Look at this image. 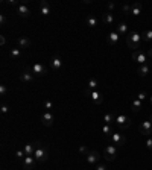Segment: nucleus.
<instances>
[{"instance_id":"nucleus-45","label":"nucleus","mask_w":152,"mask_h":170,"mask_svg":"<svg viewBox=\"0 0 152 170\" xmlns=\"http://www.w3.org/2000/svg\"><path fill=\"white\" fill-rule=\"evenodd\" d=\"M151 105H152V96H151Z\"/></svg>"},{"instance_id":"nucleus-44","label":"nucleus","mask_w":152,"mask_h":170,"mask_svg":"<svg viewBox=\"0 0 152 170\" xmlns=\"http://www.w3.org/2000/svg\"><path fill=\"white\" fill-rule=\"evenodd\" d=\"M149 120H151V122H152V114H151V115H149Z\"/></svg>"},{"instance_id":"nucleus-10","label":"nucleus","mask_w":152,"mask_h":170,"mask_svg":"<svg viewBox=\"0 0 152 170\" xmlns=\"http://www.w3.org/2000/svg\"><path fill=\"white\" fill-rule=\"evenodd\" d=\"M110 140H111V143H113L114 146H123L125 144V141H126V138L122 135V134H116L113 132L111 135H110Z\"/></svg>"},{"instance_id":"nucleus-6","label":"nucleus","mask_w":152,"mask_h":170,"mask_svg":"<svg viewBox=\"0 0 152 170\" xmlns=\"http://www.w3.org/2000/svg\"><path fill=\"white\" fill-rule=\"evenodd\" d=\"M99 160H100V153L97 151H90L87 155H85V161L90 164V166H95L99 163Z\"/></svg>"},{"instance_id":"nucleus-14","label":"nucleus","mask_w":152,"mask_h":170,"mask_svg":"<svg viewBox=\"0 0 152 170\" xmlns=\"http://www.w3.org/2000/svg\"><path fill=\"white\" fill-rule=\"evenodd\" d=\"M17 12H19L20 17H23V19H27L31 15V9H29V6L26 3H20L17 6Z\"/></svg>"},{"instance_id":"nucleus-17","label":"nucleus","mask_w":152,"mask_h":170,"mask_svg":"<svg viewBox=\"0 0 152 170\" xmlns=\"http://www.w3.org/2000/svg\"><path fill=\"white\" fill-rule=\"evenodd\" d=\"M17 44H19V47L23 50V49H27V47H31V44H32V41L29 39L27 37H20L17 39Z\"/></svg>"},{"instance_id":"nucleus-25","label":"nucleus","mask_w":152,"mask_h":170,"mask_svg":"<svg viewBox=\"0 0 152 170\" xmlns=\"http://www.w3.org/2000/svg\"><path fill=\"white\" fill-rule=\"evenodd\" d=\"M141 105H143V102H141V100H138L137 97L131 100V106H133V111H134V113L140 111V110H141Z\"/></svg>"},{"instance_id":"nucleus-33","label":"nucleus","mask_w":152,"mask_h":170,"mask_svg":"<svg viewBox=\"0 0 152 170\" xmlns=\"http://www.w3.org/2000/svg\"><path fill=\"white\" fill-rule=\"evenodd\" d=\"M0 113L3 114V115H6V114L9 113V106H8L6 103H2V106H0Z\"/></svg>"},{"instance_id":"nucleus-24","label":"nucleus","mask_w":152,"mask_h":170,"mask_svg":"<svg viewBox=\"0 0 152 170\" xmlns=\"http://www.w3.org/2000/svg\"><path fill=\"white\" fill-rule=\"evenodd\" d=\"M102 21L105 23V24H113L114 23V15L111 12H103L102 14Z\"/></svg>"},{"instance_id":"nucleus-38","label":"nucleus","mask_w":152,"mask_h":170,"mask_svg":"<svg viewBox=\"0 0 152 170\" xmlns=\"http://www.w3.org/2000/svg\"><path fill=\"white\" fill-rule=\"evenodd\" d=\"M137 99L143 102V100L146 99V93H145V91H141V93H138V94H137Z\"/></svg>"},{"instance_id":"nucleus-35","label":"nucleus","mask_w":152,"mask_h":170,"mask_svg":"<svg viewBox=\"0 0 152 170\" xmlns=\"http://www.w3.org/2000/svg\"><path fill=\"white\" fill-rule=\"evenodd\" d=\"M15 156H17L19 160H23V158L26 156V153H24V151L21 149V151H17V152H15Z\"/></svg>"},{"instance_id":"nucleus-8","label":"nucleus","mask_w":152,"mask_h":170,"mask_svg":"<svg viewBox=\"0 0 152 170\" xmlns=\"http://www.w3.org/2000/svg\"><path fill=\"white\" fill-rule=\"evenodd\" d=\"M31 70H32V73L35 76H46L47 75V70H46V65L44 64H41V62H35L32 67H31Z\"/></svg>"},{"instance_id":"nucleus-5","label":"nucleus","mask_w":152,"mask_h":170,"mask_svg":"<svg viewBox=\"0 0 152 170\" xmlns=\"http://www.w3.org/2000/svg\"><path fill=\"white\" fill-rule=\"evenodd\" d=\"M34 73H32V70H31V67H26L23 72H21V75H20V81L21 82H24V84H31V82H34Z\"/></svg>"},{"instance_id":"nucleus-11","label":"nucleus","mask_w":152,"mask_h":170,"mask_svg":"<svg viewBox=\"0 0 152 170\" xmlns=\"http://www.w3.org/2000/svg\"><path fill=\"white\" fill-rule=\"evenodd\" d=\"M62 58L59 56V55H53V56L50 58V67H52V70H55V72H58V70H61L62 68Z\"/></svg>"},{"instance_id":"nucleus-16","label":"nucleus","mask_w":152,"mask_h":170,"mask_svg":"<svg viewBox=\"0 0 152 170\" xmlns=\"http://www.w3.org/2000/svg\"><path fill=\"white\" fill-rule=\"evenodd\" d=\"M40 11H41V15H49L50 14V3L47 0H41L40 2Z\"/></svg>"},{"instance_id":"nucleus-22","label":"nucleus","mask_w":152,"mask_h":170,"mask_svg":"<svg viewBox=\"0 0 152 170\" xmlns=\"http://www.w3.org/2000/svg\"><path fill=\"white\" fill-rule=\"evenodd\" d=\"M149 72H151V67H149L148 64H143V65H140V67L137 68V75L141 76V77H145Z\"/></svg>"},{"instance_id":"nucleus-7","label":"nucleus","mask_w":152,"mask_h":170,"mask_svg":"<svg viewBox=\"0 0 152 170\" xmlns=\"http://www.w3.org/2000/svg\"><path fill=\"white\" fill-rule=\"evenodd\" d=\"M53 122H55V115L50 113V111H46V113L41 115V123H43V126L50 128V126L53 125Z\"/></svg>"},{"instance_id":"nucleus-2","label":"nucleus","mask_w":152,"mask_h":170,"mask_svg":"<svg viewBox=\"0 0 152 170\" xmlns=\"http://www.w3.org/2000/svg\"><path fill=\"white\" fill-rule=\"evenodd\" d=\"M34 158L37 160V163H46L47 158H49V153L46 151V147H44L40 141H35V153H34Z\"/></svg>"},{"instance_id":"nucleus-9","label":"nucleus","mask_w":152,"mask_h":170,"mask_svg":"<svg viewBox=\"0 0 152 170\" xmlns=\"http://www.w3.org/2000/svg\"><path fill=\"white\" fill-rule=\"evenodd\" d=\"M133 59L135 61V62H138L140 65L148 64V55H146V53H143L141 50H134V52H133Z\"/></svg>"},{"instance_id":"nucleus-15","label":"nucleus","mask_w":152,"mask_h":170,"mask_svg":"<svg viewBox=\"0 0 152 170\" xmlns=\"http://www.w3.org/2000/svg\"><path fill=\"white\" fill-rule=\"evenodd\" d=\"M87 96H90L91 102H93V103H96V105H100V103L103 102V96H102V93H99L97 90L91 91V93H88Z\"/></svg>"},{"instance_id":"nucleus-23","label":"nucleus","mask_w":152,"mask_h":170,"mask_svg":"<svg viewBox=\"0 0 152 170\" xmlns=\"http://www.w3.org/2000/svg\"><path fill=\"white\" fill-rule=\"evenodd\" d=\"M95 90H97V81L91 77V79L87 82V91H85V94H88V93H91V91H95Z\"/></svg>"},{"instance_id":"nucleus-13","label":"nucleus","mask_w":152,"mask_h":170,"mask_svg":"<svg viewBox=\"0 0 152 170\" xmlns=\"http://www.w3.org/2000/svg\"><path fill=\"white\" fill-rule=\"evenodd\" d=\"M21 163H23L24 170H32L34 167H35L37 160H35V158H34V155H32V156H24V158L21 160Z\"/></svg>"},{"instance_id":"nucleus-18","label":"nucleus","mask_w":152,"mask_h":170,"mask_svg":"<svg viewBox=\"0 0 152 170\" xmlns=\"http://www.w3.org/2000/svg\"><path fill=\"white\" fill-rule=\"evenodd\" d=\"M23 151L26 153V156H32L35 153V143H26L23 146Z\"/></svg>"},{"instance_id":"nucleus-36","label":"nucleus","mask_w":152,"mask_h":170,"mask_svg":"<svg viewBox=\"0 0 152 170\" xmlns=\"http://www.w3.org/2000/svg\"><path fill=\"white\" fill-rule=\"evenodd\" d=\"M78 151H79V153H84V155H87V153H88V149H87V146H79V149H78Z\"/></svg>"},{"instance_id":"nucleus-30","label":"nucleus","mask_w":152,"mask_h":170,"mask_svg":"<svg viewBox=\"0 0 152 170\" xmlns=\"http://www.w3.org/2000/svg\"><path fill=\"white\" fill-rule=\"evenodd\" d=\"M87 26H88V27H96V26H97V20H96L93 15H90V17L87 19Z\"/></svg>"},{"instance_id":"nucleus-31","label":"nucleus","mask_w":152,"mask_h":170,"mask_svg":"<svg viewBox=\"0 0 152 170\" xmlns=\"http://www.w3.org/2000/svg\"><path fill=\"white\" fill-rule=\"evenodd\" d=\"M102 132L105 134V135H108V137H110V135L113 134V129H111V126H110V125H107V123H105V125L102 126Z\"/></svg>"},{"instance_id":"nucleus-19","label":"nucleus","mask_w":152,"mask_h":170,"mask_svg":"<svg viewBox=\"0 0 152 170\" xmlns=\"http://www.w3.org/2000/svg\"><path fill=\"white\" fill-rule=\"evenodd\" d=\"M119 34L117 32H110L108 35H107V41H108V44H111V46H116L117 43H119Z\"/></svg>"},{"instance_id":"nucleus-29","label":"nucleus","mask_w":152,"mask_h":170,"mask_svg":"<svg viewBox=\"0 0 152 170\" xmlns=\"http://www.w3.org/2000/svg\"><path fill=\"white\" fill-rule=\"evenodd\" d=\"M43 106H44L46 111H50V110H53V102L49 100V99H46V100L43 102Z\"/></svg>"},{"instance_id":"nucleus-37","label":"nucleus","mask_w":152,"mask_h":170,"mask_svg":"<svg viewBox=\"0 0 152 170\" xmlns=\"http://www.w3.org/2000/svg\"><path fill=\"white\" fill-rule=\"evenodd\" d=\"M145 146H146L148 149H152V137L146 138V141H145Z\"/></svg>"},{"instance_id":"nucleus-1","label":"nucleus","mask_w":152,"mask_h":170,"mask_svg":"<svg viewBox=\"0 0 152 170\" xmlns=\"http://www.w3.org/2000/svg\"><path fill=\"white\" fill-rule=\"evenodd\" d=\"M141 41H143L141 35H140L138 32H135V31H131V32L126 35V44H128V47L133 49V50H138Z\"/></svg>"},{"instance_id":"nucleus-28","label":"nucleus","mask_w":152,"mask_h":170,"mask_svg":"<svg viewBox=\"0 0 152 170\" xmlns=\"http://www.w3.org/2000/svg\"><path fill=\"white\" fill-rule=\"evenodd\" d=\"M141 38H143V41H145V43H149V41H152V29H151V31L143 32Z\"/></svg>"},{"instance_id":"nucleus-32","label":"nucleus","mask_w":152,"mask_h":170,"mask_svg":"<svg viewBox=\"0 0 152 170\" xmlns=\"http://www.w3.org/2000/svg\"><path fill=\"white\" fill-rule=\"evenodd\" d=\"M6 94H8V87H6L5 84H2V85H0V96L5 97Z\"/></svg>"},{"instance_id":"nucleus-3","label":"nucleus","mask_w":152,"mask_h":170,"mask_svg":"<svg viewBox=\"0 0 152 170\" xmlns=\"http://www.w3.org/2000/svg\"><path fill=\"white\" fill-rule=\"evenodd\" d=\"M114 123H116L120 129H126V128H129V125H131V118H129L126 114H117Z\"/></svg>"},{"instance_id":"nucleus-12","label":"nucleus","mask_w":152,"mask_h":170,"mask_svg":"<svg viewBox=\"0 0 152 170\" xmlns=\"http://www.w3.org/2000/svg\"><path fill=\"white\" fill-rule=\"evenodd\" d=\"M138 131L143 134V135H151V134H152V122H151V120L141 122V123H140V126H138Z\"/></svg>"},{"instance_id":"nucleus-4","label":"nucleus","mask_w":152,"mask_h":170,"mask_svg":"<svg viewBox=\"0 0 152 170\" xmlns=\"http://www.w3.org/2000/svg\"><path fill=\"white\" fill-rule=\"evenodd\" d=\"M103 156L107 161H114L116 156H117V146H114L113 143H110L107 147H105V152H103Z\"/></svg>"},{"instance_id":"nucleus-40","label":"nucleus","mask_w":152,"mask_h":170,"mask_svg":"<svg viewBox=\"0 0 152 170\" xmlns=\"http://www.w3.org/2000/svg\"><path fill=\"white\" fill-rule=\"evenodd\" d=\"M96 170H107V166H103V164H97V166H96Z\"/></svg>"},{"instance_id":"nucleus-34","label":"nucleus","mask_w":152,"mask_h":170,"mask_svg":"<svg viewBox=\"0 0 152 170\" xmlns=\"http://www.w3.org/2000/svg\"><path fill=\"white\" fill-rule=\"evenodd\" d=\"M122 11H123V14H131V5H123Z\"/></svg>"},{"instance_id":"nucleus-39","label":"nucleus","mask_w":152,"mask_h":170,"mask_svg":"<svg viewBox=\"0 0 152 170\" xmlns=\"http://www.w3.org/2000/svg\"><path fill=\"white\" fill-rule=\"evenodd\" d=\"M0 24H6V15L5 14L0 15Z\"/></svg>"},{"instance_id":"nucleus-20","label":"nucleus","mask_w":152,"mask_h":170,"mask_svg":"<svg viewBox=\"0 0 152 170\" xmlns=\"http://www.w3.org/2000/svg\"><path fill=\"white\" fill-rule=\"evenodd\" d=\"M119 35H128L129 32H128V24L125 23V21H122V23H119L117 24V31H116Z\"/></svg>"},{"instance_id":"nucleus-42","label":"nucleus","mask_w":152,"mask_h":170,"mask_svg":"<svg viewBox=\"0 0 152 170\" xmlns=\"http://www.w3.org/2000/svg\"><path fill=\"white\" fill-rule=\"evenodd\" d=\"M114 8H116V5H114V3H108V9H110V11H113Z\"/></svg>"},{"instance_id":"nucleus-21","label":"nucleus","mask_w":152,"mask_h":170,"mask_svg":"<svg viewBox=\"0 0 152 170\" xmlns=\"http://www.w3.org/2000/svg\"><path fill=\"white\" fill-rule=\"evenodd\" d=\"M131 14L135 15V17H138L141 14V3L140 2H135V3L131 5Z\"/></svg>"},{"instance_id":"nucleus-27","label":"nucleus","mask_w":152,"mask_h":170,"mask_svg":"<svg viewBox=\"0 0 152 170\" xmlns=\"http://www.w3.org/2000/svg\"><path fill=\"white\" fill-rule=\"evenodd\" d=\"M114 120H116V115H114L113 113H107L105 115H103V122H105L107 125H111V123H114Z\"/></svg>"},{"instance_id":"nucleus-41","label":"nucleus","mask_w":152,"mask_h":170,"mask_svg":"<svg viewBox=\"0 0 152 170\" xmlns=\"http://www.w3.org/2000/svg\"><path fill=\"white\" fill-rule=\"evenodd\" d=\"M0 44H2V46H5V44H6V38H5V37H0Z\"/></svg>"},{"instance_id":"nucleus-43","label":"nucleus","mask_w":152,"mask_h":170,"mask_svg":"<svg viewBox=\"0 0 152 170\" xmlns=\"http://www.w3.org/2000/svg\"><path fill=\"white\" fill-rule=\"evenodd\" d=\"M148 56L152 58V49H149V50H148Z\"/></svg>"},{"instance_id":"nucleus-26","label":"nucleus","mask_w":152,"mask_h":170,"mask_svg":"<svg viewBox=\"0 0 152 170\" xmlns=\"http://www.w3.org/2000/svg\"><path fill=\"white\" fill-rule=\"evenodd\" d=\"M9 56L12 58V59H19V58L21 56V49H20V47L11 49V50H9Z\"/></svg>"}]
</instances>
